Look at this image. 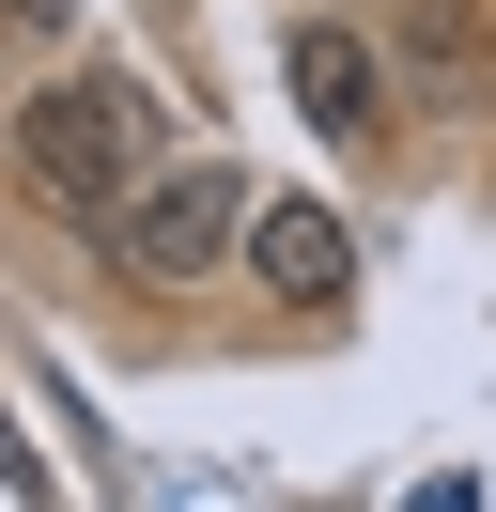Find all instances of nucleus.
Returning a JSON list of instances; mask_svg holds the SVG:
<instances>
[{
	"mask_svg": "<svg viewBox=\"0 0 496 512\" xmlns=\"http://www.w3.org/2000/svg\"><path fill=\"white\" fill-rule=\"evenodd\" d=\"M16 156H31V187L47 202H78V218H124V202L155 187V94L140 78H31V109H16Z\"/></svg>",
	"mask_w": 496,
	"mask_h": 512,
	"instance_id": "obj_1",
	"label": "nucleus"
},
{
	"mask_svg": "<svg viewBox=\"0 0 496 512\" xmlns=\"http://www.w3.org/2000/svg\"><path fill=\"white\" fill-rule=\"evenodd\" d=\"M248 218H264V187H248L233 156H186V171H155V187L109 218V249H124V280H155V295H202L217 264L248 249Z\"/></svg>",
	"mask_w": 496,
	"mask_h": 512,
	"instance_id": "obj_2",
	"label": "nucleus"
},
{
	"mask_svg": "<svg viewBox=\"0 0 496 512\" xmlns=\"http://www.w3.org/2000/svg\"><path fill=\"white\" fill-rule=\"evenodd\" d=\"M248 280H264L279 311L357 295V233H341V202H264V218H248Z\"/></svg>",
	"mask_w": 496,
	"mask_h": 512,
	"instance_id": "obj_3",
	"label": "nucleus"
},
{
	"mask_svg": "<svg viewBox=\"0 0 496 512\" xmlns=\"http://www.w3.org/2000/svg\"><path fill=\"white\" fill-rule=\"evenodd\" d=\"M279 78H295V109L326 140H372V125H388V63H372L341 16H295V32H279Z\"/></svg>",
	"mask_w": 496,
	"mask_h": 512,
	"instance_id": "obj_4",
	"label": "nucleus"
}]
</instances>
